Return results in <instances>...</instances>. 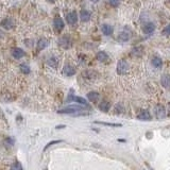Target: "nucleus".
<instances>
[{
	"label": "nucleus",
	"instance_id": "obj_18",
	"mask_svg": "<svg viewBox=\"0 0 170 170\" xmlns=\"http://www.w3.org/2000/svg\"><path fill=\"white\" fill-rule=\"evenodd\" d=\"M130 38H131V34H130L129 32H126V31H122V32H120L119 35H118V41H122V43L128 41Z\"/></svg>",
	"mask_w": 170,
	"mask_h": 170
},
{
	"label": "nucleus",
	"instance_id": "obj_2",
	"mask_svg": "<svg viewBox=\"0 0 170 170\" xmlns=\"http://www.w3.org/2000/svg\"><path fill=\"white\" fill-rule=\"evenodd\" d=\"M71 101H74V102H77L78 104H80V105H83V106H85L86 109H88V110L92 109V107H90V103L86 101V99L82 98V97L74 96V95L72 94V90H70L69 96H68V98L66 99V102H71Z\"/></svg>",
	"mask_w": 170,
	"mask_h": 170
},
{
	"label": "nucleus",
	"instance_id": "obj_19",
	"mask_svg": "<svg viewBox=\"0 0 170 170\" xmlns=\"http://www.w3.org/2000/svg\"><path fill=\"white\" fill-rule=\"evenodd\" d=\"M97 60L99 62H107L109 61V54H107L105 51H99L96 55Z\"/></svg>",
	"mask_w": 170,
	"mask_h": 170
},
{
	"label": "nucleus",
	"instance_id": "obj_30",
	"mask_svg": "<svg viewBox=\"0 0 170 170\" xmlns=\"http://www.w3.org/2000/svg\"><path fill=\"white\" fill-rule=\"evenodd\" d=\"M109 2H110V5H111L113 8H117L118 5H119L120 0H110Z\"/></svg>",
	"mask_w": 170,
	"mask_h": 170
},
{
	"label": "nucleus",
	"instance_id": "obj_17",
	"mask_svg": "<svg viewBox=\"0 0 170 170\" xmlns=\"http://www.w3.org/2000/svg\"><path fill=\"white\" fill-rule=\"evenodd\" d=\"M99 98H100V95H99V93H97V92H90L87 94V99L93 103L98 102Z\"/></svg>",
	"mask_w": 170,
	"mask_h": 170
},
{
	"label": "nucleus",
	"instance_id": "obj_11",
	"mask_svg": "<svg viewBox=\"0 0 170 170\" xmlns=\"http://www.w3.org/2000/svg\"><path fill=\"white\" fill-rule=\"evenodd\" d=\"M161 84L164 88H166V90H170V74H165L162 76Z\"/></svg>",
	"mask_w": 170,
	"mask_h": 170
},
{
	"label": "nucleus",
	"instance_id": "obj_15",
	"mask_svg": "<svg viewBox=\"0 0 170 170\" xmlns=\"http://www.w3.org/2000/svg\"><path fill=\"white\" fill-rule=\"evenodd\" d=\"M142 30L146 34H152L155 30V25L153 22H147V24H145Z\"/></svg>",
	"mask_w": 170,
	"mask_h": 170
},
{
	"label": "nucleus",
	"instance_id": "obj_31",
	"mask_svg": "<svg viewBox=\"0 0 170 170\" xmlns=\"http://www.w3.org/2000/svg\"><path fill=\"white\" fill-rule=\"evenodd\" d=\"M55 128L57 129H64V128H66V126H57Z\"/></svg>",
	"mask_w": 170,
	"mask_h": 170
},
{
	"label": "nucleus",
	"instance_id": "obj_32",
	"mask_svg": "<svg viewBox=\"0 0 170 170\" xmlns=\"http://www.w3.org/2000/svg\"><path fill=\"white\" fill-rule=\"evenodd\" d=\"M49 1H50V2H54L55 0H49Z\"/></svg>",
	"mask_w": 170,
	"mask_h": 170
},
{
	"label": "nucleus",
	"instance_id": "obj_9",
	"mask_svg": "<svg viewBox=\"0 0 170 170\" xmlns=\"http://www.w3.org/2000/svg\"><path fill=\"white\" fill-rule=\"evenodd\" d=\"M137 119L142 120V121H150L152 119V117H151V114L148 110H142L137 115Z\"/></svg>",
	"mask_w": 170,
	"mask_h": 170
},
{
	"label": "nucleus",
	"instance_id": "obj_4",
	"mask_svg": "<svg viewBox=\"0 0 170 170\" xmlns=\"http://www.w3.org/2000/svg\"><path fill=\"white\" fill-rule=\"evenodd\" d=\"M59 45L63 49H69V48H71V46H72V41L70 39L69 36H67V35H66V36H62V37H60V39H59Z\"/></svg>",
	"mask_w": 170,
	"mask_h": 170
},
{
	"label": "nucleus",
	"instance_id": "obj_29",
	"mask_svg": "<svg viewBox=\"0 0 170 170\" xmlns=\"http://www.w3.org/2000/svg\"><path fill=\"white\" fill-rule=\"evenodd\" d=\"M163 34L166 35V36H170V24L167 25V26H166L165 28H164Z\"/></svg>",
	"mask_w": 170,
	"mask_h": 170
},
{
	"label": "nucleus",
	"instance_id": "obj_14",
	"mask_svg": "<svg viewBox=\"0 0 170 170\" xmlns=\"http://www.w3.org/2000/svg\"><path fill=\"white\" fill-rule=\"evenodd\" d=\"M63 72L65 76L71 77V76H74V74H76V69H74V67L71 65H65L63 68Z\"/></svg>",
	"mask_w": 170,
	"mask_h": 170
},
{
	"label": "nucleus",
	"instance_id": "obj_7",
	"mask_svg": "<svg viewBox=\"0 0 170 170\" xmlns=\"http://www.w3.org/2000/svg\"><path fill=\"white\" fill-rule=\"evenodd\" d=\"M78 18H79V16L76 11L69 12V13L66 15V21H67V24L70 25V26H74V25H76L77 21H78Z\"/></svg>",
	"mask_w": 170,
	"mask_h": 170
},
{
	"label": "nucleus",
	"instance_id": "obj_5",
	"mask_svg": "<svg viewBox=\"0 0 170 170\" xmlns=\"http://www.w3.org/2000/svg\"><path fill=\"white\" fill-rule=\"evenodd\" d=\"M0 26L2 27L3 29H5V30H11L15 26V22H14V20L12 18L5 17V19H2L0 21Z\"/></svg>",
	"mask_w": 170,
	"mask_h": 170
},
{
	"label": "nucleus",
	"instance_id": "obj_6",
	"mask_svg": "<svg viewBox=\"0 0 170 170\" xmlns=\"http://www.w3.org/2000/svg\"><path fill=\"white\" fill-rule=\"evenodd\" d=\"M154 111H155V117H156L157 119L162 120L166 117V109L164 107V105L157 104L156 106H155Z\"/></svg>",
	"mask_w": 170,
	"mask_h": 170
},
{
	"label": "nucleus",
	"instance_id": "obj_12",
	"mask_svg": "<svg viewBox=\"0 0 170 170\" xmlns=\"http://www.w3.org/2000/svg\"><path fill=\"white\" fill-rule=\"evenodd\" d=\"M80 19L82 22H87L90 20V18H92V14H90V11H87V10H82V11L80 12Z\"/></svg>",
	"mask_w": 170,
	"mask_h": 170
},
{
	"label": "nucleus",
	"instance_id": "obj_10",
	"mask_svg": "<svg viewBox=\"0 0 170 170\" xmlns=\"http://www.w3.org/2000/svg\"><path fill=\"white\" fill-rule=\"evenodd\" d=\"M12 55H13L16 60H19L26 55V52H25L21 48H19V47H15V48L12 49Z\"/></svg>",
	"mask_w": 170,
	"mask_h": 170
},
{
	"label": "nucleus",
	"instance_id": "obj_20",
	"mask_svg": "<svg viewBox=\"0 0 170 170\" xmlns=\"http://www.w3.org/2000/svg\"><path fill=\"white\" fill-rule=\"evenodd\" d=\"M48 45H49V41H47L46 38H41L38 41H37V49H38L39 51L44 50Z\"/></svg>",
	"mask_w": 170,
	"mask_h": 170
},
{
	"label": "nucleus",
	"instance_id": "obj_3",
	"mask_svg": "<svg viewBox=\"0 0 170 170\" xmlns=\"http://www.w3.org/2000/svg\"><path fill=\"white\" fill-rule=\"evenodd\" d=\"M130 65L126 60H119L117 63V74H126L129 71Z\"/></svg>",
	"mask_w": 170,
	"mask_h": 170
},
{
	"label": "nucleus",
	"instance_id": "obj_28",
	"mask_svg": "<svg viewBox=\"0 0 170 170\" xmlns=\"http://www.w3.org/2000/svg\"><path fill=\"white\" fill-rule=\"evenodd\" d=\"M5 145H8V146H14V144H15V140L13 139L12 137H7L5 138Z\"/></svg>",
	"mask_w": 170,
	"mask_h": 170
},
{
	"label": "nucleus",
	"instance_id": "obj_25",
	"mask_svg": "<svg viewBox=\"0 0 170 170\" xmlns=\"http://www.w3.org/2000/svg\"><path fill=\"white\" fill-rule=\"evenodd\" d=\"M97 124H102V126H121L120 123H110V122H102V121H95Z\"/></svg>",
	"mask_w": 170,
	"mask_h": 170
},
{
	"label": "nucleus",
	"instance_id": "obj_8",
	"mask_svg": "<svg viewBox=\"0 0 170 170\" xmlns=\"http://www.w3.org/2000/svg\"><path fill=\"white\" fill-rule=\"evenodd\" d=\"M53 26H54V29L57 32H61L64 29V27H65V22H64V20L62 19L60 16H57V17L53 19Z\"/></svg>",
	"mask_w": 170,
	"mask_h": 170
},
{
	"label": "nucleus",
	"instance_id": "obj_13",
	"mask_svg": "<svg viewBox=\"0 0 170 170\" xmlns=\"http://www.w3.org/2000/svg\"><path fill=\"white\" fill-rule=\"evenodd\" d=\"M101 31H102V33L104 35H106V36H110V35L113 34L114 28L111 26V25L104 24V25H102V27H101Z\"/></svg>",
	"mask_w": 170,
	"mask_h": 170
},
{
	"label": "nucleus",
	"instance_id": "obj_16",
	"mask_svg": "<svg viewBox=\"0 0 170 170\" xmlns=\"http://www.w3.org/2000/svg\"><path fill=\"white\" fill-rule=\"evenodd\" d=\"M110 109H111V103L106 100L101 101L100 104H99V110L101 112H103V113H107L110 111Z\"/></svg>",
	"mask_w": 170,
	"mask_h": 170
},
{
	"label": "nucleus",
	"instance_id": "obj_27",
	"mask_svg": "<svg viewBox=\"0 0 170 170\" xmlns=\"http://www.w3.org/2000/svg\"><path fill=\"white\" fill-rule=\"evenodd\" d=\"M63 140H61V139H57V140H52V142H48V144L45 146V148H44V151H46L47 149L48 148H50L51 146H53V145H57V144H60V142H62Z\"/></svg>",
	"mask_w": 170,
	"mask_h": 170
},
{
	"label": "nucleus",
	"instance_id": "obj_26",
	"mask_svg": "<svg viewBox=\"0 0 170 170\" xmlns=\"http://www.w3.org/2000/svg\"><path fill=\"white\" fill-rule=\"evenodd\" d=\"M11 169H14V170H22V165L19 163V162L16 161L14 164H12L11 165Z\"/></svg>",
	"mask_w": 170,
	"mask_h": 170
},
{
	"label": "nucleus",
	"instance_id": "obj_22",
	"mask_svg": "<svg viewBox=\"0 0 170 170\" xmlns=\"http://www.w3.org/2000/svg\"><path fill=\"white\" fill-rule=\"evenodd\" d=\"M47 63H48V65L50 66V67L54 68V69H57V68L59 67V60H57V57H50Z\"/></svg>",
	"mask_w": 170,
	"mask_h": 170
},
{
	"label": "nucleus",
	"instance_id": "obj_23",
	"mask_svg": "<svg viewBox=\"0 0 170 170\" xmlns=\"http://www.w3.org/2000/svg\"><path fill=\"white\" fill-rule=\"evenodd\" d=\"M19 68H20V71L24 74H29L31 72V68L28 64H20Z\"/></svg>",
	"mask_w": 170,
	"mask_h": 170
},
{
	"label": "nucleus",
	"instance_id": "obj_1",
	"mask_svg": "<svg viewBox=\"0 0 170 170\" xmlns=\"http://www.w3.org/2000/svg\"><path fill=\"white\" fill-rule=\"evenodd\" d=\"M85 110H88V109H86L83 105H69V106L64 107V109L57 111V113L68 114V115H86V114L83 113V111H85Z\"/></svg>",
	"mask_w": 170,
	"mask_h": 170
},
{
	"label": "nucleus",
	"instance_id": "obj_24",
	"mask_svg": "<svg viewBox=\"0 0 170 170\" xmlns=\"http://www.w3.org/2000/svg\"><path fill=\"white\" fill-rule=\"evenodd\" d=\"M142 50H144L142 47H136V48H134L133 50H132V54L136 55V57H140V55L142 54Z\"/></svg>",
	"mask_w": 170,
	"mask_h": 170
},
{
	"label": "nucleus",
	"instance_id": "obj_21",
	"mask_svg": "<svg viewBox=\"0 0 170 170\" xmlns=\"http://www.w3.org/2000/svg\"><path fill=\"white\" fill-rule=\"evenodd\" d=\"M152 65L154 66L155 68L159 69V68H162V66H163V61H162L161 57H154L152 59Z\"/></svg>",
	"mask_w": 170,
	"mask_h": 170
}]
</instances>
